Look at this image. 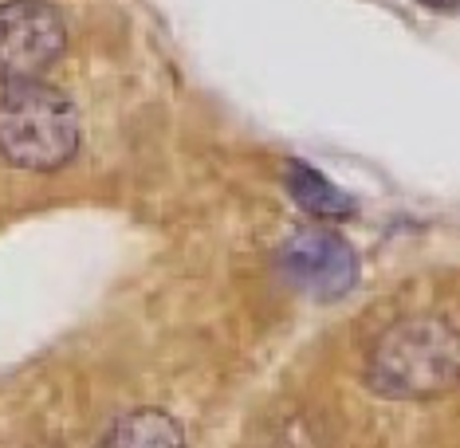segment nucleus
Wrapping results in <instances>:
<instances>
[{"label":"nucleus","mask_w":460,"mask_h":448,"mask_svg":"<svg viewBox=\"0 0 460 448\" xmlns=\"http://www.w3.org/2000/svg\"><path fill=\"white\" fill-rule=\"evenodd\" d=\"M67 28L48 0H4L0 4V83H36L64 56Z\"/></svg>","instance_id":"nucleus-3"},{"label":"nucleus","mask_w":460,"mask_h":448,"mask_svg":"<svg viewBox=\"0 0 460 448\" xmlns=\"http://www.w3.org/2000/svg\"><path fill=\"white\" fill-rule=\"evenodd\" d=\"M79 150V110L48 83H16L0 95V158L16 170L51 173Z\"/></svg>","instance_id":"nucleus-2"},{"label":"nucleus","mask_w":460,"mask_h":448,"mask_svg":"<svg viewBox=\"0 0 460 448\" xmlns=\"http://www.w3.org/2000/svg\"><path fill=\"white\" fill-rule=\"evenodd\" d=\"M95 448H185V436L170 413L130 409L99 436Z\"/></svg>","instance_id":"nucleus-5"},{"label":"nucleus","mask_w":460,"mask_h":448,"mask_svg":"<svg viewBox=\"0 0 460 448\" xmlns=\"http://www.w3.org/2000/svg\"><path fill=\"white\" fill-rule=\"evenodd\" d=\"M288 193L296 197V205L307 208L311 216H347L354 208L347 193L334 189L315 165H303V162L288 165Z\"/></svg>","instance_id":"nucleus-6"},{"label":"nucleus","mask_w":460,"mask_h":448,"mask_svg":"<svg viewBox=\"0 0 460 448\" xmlns=\"http://www.w3.org/2000/svg\"><path fill=\"white\" fill-rule=\"evenodd\" d=\"M366 378L385 398H437L460 382V327L441 315H410L374 342Z\"/></svg>","instance_id":"nucleus-1"},{"label":"nucleus","mask_w":460,"mask_h":448,"mask_svg":"<svg viewBox=\"0 0 460 448\" xmlns=\"http://www.w3.org/2000/svg\"><path fill=\"white\" fill-rule=\"evenodd\" d=\"M421 4L433 13H453V8H460V0H421Z\"/></svg>","instance_id":"nucleus-7"},{"label":"nucleus","mask_w":460,"mask_h":448,"mask_svg":"<svg viewBox=\"0 0 460 448\" xmlns=\"http://www.w3.org/2000/svg\"><path fill=\"white\" fill-rule=\"evenodd\" d=\"M279 268L296 287L319 299L342 295L358 276V259H354L350 244L334 233H299L296 241L284 244Z\"/></svg>","instance_id":"nucleus-4"}]
</instances>
